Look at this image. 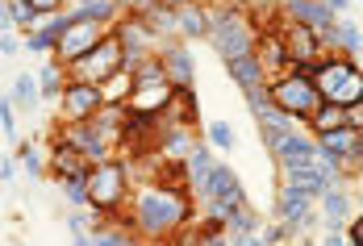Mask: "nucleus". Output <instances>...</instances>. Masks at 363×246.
Wrapping results in <instances>:
<instances>
[{
    "label": "nucleus",
    "mask_w": 363,
    "mask_h": 246,
    "mask_svg": "<svg viewBox=\"0 0 363 246\" xmlns=\"http://www.w3.org/2000/svg\"><path fill=\"white\" fill-rule=\"evenodd\" d=\"M188 221H192V201H188L184 188H167V184H155V179H150L146 188H138L130 225H134V234H143L150 246L176 238Z\"/></svg>",
    "instance_id": "nucleus-1"
},
{
    "label": "nucleus",
    "mask_w": 363,
    "mask_h": 246,
    "mask_svg": "<svg viewBox=\"0 0 363 246\" xmlns=\"http://www.w3.org/2000/svg\"><path fill=\"white\" fill-rule=\"evenodd\" d=\"M309 79L318 88V96L330 101V105H363V75H359V63L342 59V55H322L313 67H309Z\"/></svg>",
    "instance_id": "nucleus-2"
},
{
    "label": "nucleus",
    "mask_w": 363,
    "mask_h": 246,
    "mask_svg": "<svg viewBox=\"0 0 363 246\" xmlns=\"http://www.w3.org/2000/svg\"><path fill=\"white\" fill-rule=\"evenodd\" d=\"M130 201V163L125 159H105L88 167V209L92 213H117Z\"/></svg>",
    "instance_id": "nucleus-3"
},
{
    "label": "nucleus",
    "mask_w": 363,
    "mask_h": 246,
    "mask_svg": "<svg viewBox=\"0 0 363 246\" xmlns=\"http://www.w3.org/2000/svg\"><path fill=\"white\" fill-rule=\"evenodd\" d=\"M267 101L292 121H309L313 108L322 105V96H318V88H313V79L305 71H284V75L267 79Z\"/></svg>",
    "instance_id": "nucleus-4"
},
{
    "label": "nucleus",
    "mask_w": 363,
    "mask_h": 246,
    "mask_svg": "<svg viewBox=\"0 0 363 246\" xmlns=\"http://www.w3.org/2000/svg\"><path fill=\"white\" fill-rule=\"evenodd\" d=\"M255 26L251 17L234 4H218L213 9V26H209V42L221 59H238V55H251L255 46Z\"/></svg>",
    "instance_id": "nucleus-5"
},
{
    "label": "nucleus",
    "mask_w": 363,
    "mask_h": 246,
    "mask_svg": "<svg viewBox=\"0 0 363 246\" xmlns=\"http://www.w3.org/2000/svg\"><path fill=\"white\" fill-rule=\"evenodd\" d=\"M121 59H125V50H121L117 34L109 30L84 59H75L72 67H67V79H79V84H105L113 71H121Z\"/></svg>",
    "instance_id": "nucleus-6"
},
{
    "label": "nucleus",
    "mask_w": 363,
    "mask_h": 246,
    "mask_svg": "<svg viewBox=\"0 0 363 246\" xmlns=\"http://www.w3.org/2000/svg\"><path fill=\"white\" fill-rule=\"evenodd\" d=\"M313 209H318V196H309L305 188H296V184L284 179V188L276 196V213H280V225L289 230V238H301L313 225Z\"/></svg>",
    "instance_id": "nucleus-7"
},
{
    "label": "nucleus",
    "mask_w": 363,
    "mask_h": 246,
    "mask_svg": "<svg viewBox=\"0 0 363 246\" xmlns=\"http://www.w3.org/2000/svg\"><path fill=\"white\" fill-rule=\"evenodd\" d=\"M109 34V26H101V21H75L63 30V38L55 42V63H63V67H72L75 59H84L101 38Z\"/></svg>",
    "instance_id": "nucleus-8"
},
{
    "label": "nucleus",
    "mask_w": 363,
    "mask_h": 246,
    "mask_svg": "<svg viewBox=\"0 0 363 246\" xmlns=\"http://www.w3.org/2000/svg\"><path fill=\"white\" fill-rule=\"evenodd\" d=\"M96 108H101V88H96V84L67 79V88L59 92V117H63V125H79V121H88Z\"/></svg>",
    "instance_id": "nucleus-9"
},
{
    "label": "nucleus",
    "mask_w": 363,
    "mask_h": 246,
    "mask_svg": "<svg viewBox=\"0 0 363 246\" xmlns=\"http://www.w3.org/2000/svg\"><path fill=\"white\" fill-rule=\"evenodd\" d=\"M88 167H92V163L84 159L79 146H72L63 134H50V146H46V176H55V179L88 176Z\"/></svg>",
    "instance_id": "nucleus-10"
},
{
    "label": "nucleus",
    "mask_w": 363,
    "mask_h": 246,
    "mask_svg": "<svg viewBox=\"0 0 363 246\" xmlns=\"http://www.w3.org/2000/svg\"><path fill=\"white\" fill-rule=\"evenodd\" d=\"M313 155H318V142H313V134H305L301 125H296V130H289L284 138L272 146V159L280 163V172L309 167V163H313Z\"/></svg>",
    "instance_id": "nucleus-11"
},
{
    "label": "nucleus",
    "mask_w": 363,
    "mask_h": 246,
    "mask_svg": "<svg viewBox=\"0 0 363 246\" xmlns=\"http://www.w3.org/2000/svg\"><path fill=\"white\" fill-rule=\"evenodd\" d=\"M251 55L259 59V67L267 79L284 75L289 71V55H284V42H280V30H255V46Z\"/></svg>",
    "instance_id": "nucleus-12"
},
{
    "label": "nucleus",
    "mask_w": 363,
    "mask_h": 246,
    "mask_svg": "<svg viewBox=\"0 0 363 246\" xmlns=\"http://www.w3.org/2000/svg\"><path fill=\"white\" fill-rule=\"evenodd\" d=\"M155 55H159V63H163V75H167V84H172V88H192V75H196V67H192V59H188L184 42L167 38V42H163Z\"/></svg>",
    "instance_id": "nucleus-13"
},
{
    "label": "nucleus",
    "mask_w": 363,
    "mask_h": 246,
    "mask_svg": "<svg viewBox=\"0 0 363 246\" xmlns=\"http://www.w3.org/2000/svg\"><path fill=\"white\" fill-rule=\"evenodd\" d=\"M172 84L167 79H150V84H134V92H130V101H125V108L130 113H146V117H159L163 108H167V101H172Z\"/></svg>",
    "instance_id": "nucleus-14"
},
{
    "label": "nucleus",
    "mask_w": 363,
    "mask_h": 246,
    "mask_svg": "<svg viewBox=\"0 0 363 246\" xmlns=\"http://www.w3.org/2000/svg\"><path fill=\"white\" fill-rule=\"evenodd\" d=\"M67 26H72V13H55V17H42V26H38V30H30L21 46H26L30 55H55V42L63 38V30H67Z\"/></svg>",
    "instance_id": "nucleus-15"
},
{
    "label": "nucleus",
    "mask_w": 363,
    "mask_h": 246,
    "mask_svg": "<svg viewBox=\"0 0 363 246\" xmlns=\"http://www.w3.org/2000/svg\"><path fill=\"white\" fill-rule=\"evenodd\" d=\"M289 21H296V26H309L313 34H322L326 26H334V13H330L322 0H284V9H280Z\"/></svg>",
    "instance_id": "nucleus-16"
},
{
    "label": "nucleus",
    "mask_w": 363,
    "mask_h": 246,
    "mask_svg": "<svg viewBox=\"0 0 363 246\" xmlns=\"http://www.w3.org/2000/svg\"><path fill=\"white\" fill-rule=\"evenodd\" d=\"M209 26H213V9L201 4V0L184 4L176 13V34H184V38H209Z\"/></svg>",
    "instance_id": "nucleus-17"
},
{
    "label": "nucleus",
    "mask_w": 363,
    "mask_h": 246,
    "mask_svg": "<svg viewBox=\"0 0 363 246\" xmlns=\"http://www.w3.org/2000/svg\"><path fill=\"white\" fill-rule=\"evenodd\" d=\"M213 163H218V159H213V150H209V146H192V150L184 155V176H188V192H192V196H196V188L209 179Z\"/></svg>",
    "instance_id": "nucleus-18"
},
{
    "label": "nucleus",
    "mask_w": 363,
    "mask_h": 246,
    "mask_svg": "<svg viewBox=\"0 0 363 246\" xmlns=\"http://www.w3.org/2000/svg\"><path fill=\"white\" fill-rule=\"evenodd\" d=\"M225 71H230V79L247 92V88H259V84H267V75L259 67V59L255 55H238V59H225Z\"/></svg>",
    "instance_id": "nucleus-19"
},
{
    "label": "nucleus",
    "mask_w": 363,
    "mask_h": 246,
    "mask_svg": "<svg viewBox=\"0 0 363 246\" xmlns=\"http://www.w3.org/2000/svg\"><path fill=\"white\" fill-rule=\"evenodd\" d=\"M9 101H13V108H17V113H34V108L42 105L38 79L30 75V71H21V75L13 79V92H9Z\"/></svg>",
    "instance_id": "nucleus-20"
},
{
    "label": "nucleus",
    "mask_w": 363,
    "mask_h": 246,
    "mask_svg": "<svg viewBox=\"0 0 363 246\" xmlns=\"http://www.w3.org/2000/svg\"><path fill=\"white\" fill-rule=\"evenodd\" d=\"M255 121H259V138L267 142V150H272L276 142L284 138L289 130H296V125H301V121H292V117H284L280 108H267V113H263V117H255Z\"/></svg>",
    "instance_id": "nucleus-21"
},
{
    "label": "nucleus",
    "mask_w": 363,
    "mask_h": 246,
    "mask_svg": "<svg viewBox=\"0 0 363 246\" xmlns=\"http://www.w3.org/2000/svg\"><path fill=\"white\" fill-rule=\"evenodd\" d=\"M38 92L46 96V101H59V92L67 88V67L63 63H55V59H46L42 67H38Z\"/></svg>",
    "instance_id": "nucleus-22"
},
{
    "label": "nucleus",
    "mask_w": 363,
    "mask_h": 246,
    "mask_svg": "<svg viewBox=\"0 0 363 246\" xmlns=\"http://www.w3.org/2000/svg\"><path fill=\"white\" fill-rule=\"evenodd\" d=\"M318 205H322V217H326V221H347V213H351V205H355V196H351L342 184H334V188H326V192L318 196Z\"/></svg>",
    "instance_id": "nucleus-23"
},
{
    "label": "nucleus",
    "mask_w": 363,
    "mask_h": 246,
    "mask_svg": "<svg viewBox=\"0 0 363 246\" xmlns=\"http://www.w3.org/2000/svg\"><path fill=\"white\" fill-rule=\"evenodd\" d=\"M305 125L313 130V138H318V134H330V130H342V125H347V108L322 101V105L313 108V117H309Z\"/></svg>",
    "instance_id": "nucleus-24"
},
{
    "label": "nucleus",
    "mask_w": 363,
    "mask_h": 246,
    "mask_svg": "<svg viewBox=\"0 0 363 246\" xmlns=\"http://www.w3.org/2000/svg\"><path fill=\"white\" fill-rule=\"evenodd\" d=\"M225 225V238H242V234H259V217H255L251 205H234V209L221 217Z\"/></svg>",
    "instance_id": "nucleus-25"
},
{
    "label": "nucleus",
    "mask_w": 363,
    "mask_h": 246,
    "mask_svg": "<svg viewBox=\"0 0 363 246\" xmlns=\"http://www.w3.org/2000/svg\"><path fill=\"white\" fill-rule=\"evenodd\" d=\"M101 88V105H125L130 101V92H134V75L130 71H113L105 84H96Z\"/></svg>",
    "instance_id": "nucleus-26"
},
{
    "label": "nucleus",
    "mask_w": 363,
    "mask_h": 246,
    "mask_svg": "<svg viewBox=\"0 0 363 246\" xmlns=\"http://www.w3.org/2000/svg\"><path fill=\"white\" fill-rule=\"evenodd\" d=\"M75 21H101V26H109L121 17V9H117V0H92V4H79V9H72Z\"/></svg>",
    "instance_id": "nucleus-27"
},
{
    "label": "nucleus",
    "mask_w": 363,
    "mask_h": 246,
    "mask_svg": "<svg viewBox=\"0 0 363 246\" xmlns=\"http://www.w3.org/2000/svg\"><path fill=\"white\" fill-rule=\"evenodd\" d=\"M13 155H17L21 172H26L30 179L46 176V150H42V146H34V142H17V150H13Z\"/></svg>",
    "instance_id": "nucleus-28"
},
{
    "label": "nucleus",
    "mask_w": 363,
    "mask_h": 246,
    "mask_svg": "<svg viewBox=\"0 0 363 246\" xmlns=\"http://www.w3.org/2000/svg\"><path fill=\"white\" fill-rule=\"evenodd\" d=\"M143 17H146V26H150V34L159 38V42H167V38L176 34V13H172V9H163V4H155V9H146Z\"/></svg>",
    "instance_id": "nucleus-29"
},
{
    "label": "nucleus",
    "mask_w": 363,
    "mask_h": 246,
    "mask_svg": "<svg viewBox=\"0 0 363 246\" xmlns=\"http://www.w3.org/2000/svg\"><path fill=\"white\" fill-rule=\"evenodd\" d=\"M205 134H209V146H213V150H225V155H230V150L238 146V134H234L230 121H209Z\"/></svg>",
    "instance_id": "nucleus-30"
},
{
    "label": "nucleus",
    "mask_w": 363,
    "mask_h": 246,
    "mask_svg": "<svg viewBox=\"0 0 363 246\" xmlns=\"http://www.w3.org/2000/svg\"><path fill=\"white\" fill-rule=\"evenodd\" d=\"M59 188H63V196L72 205H88V176H67L59 179Z\"/></svg>",
    "instance_id": "nucleus-31"
},
{
    "label": "nucleus",
    "mask_w": 363,
    "mask_h": 246,
    "mask_svg": "<svg viewBox=\"0 0 363 246\" xmlns=\"http://www.w3.org/2000/svg\"><path fill=\"white\" fill-rule=\"evenodd\" d=\"M0 130H4V138L17 142V108H13V101H9V92L0 96Z\"/></svg>",
    "instance_id": "nucleus-32"
},
{
    "label": "nucleus",
    "mask_w": 363,
    "mask_h": 246,
    "mask_svg": "<svg viewBox=\"0 0 363 246\" xmlns=\"http://www.w3.org/2000/svg\"><path fill=\"white\" fill-rule=\"evenodd\" d=\"M242 96H247V105H251L255 117H263V113L272 108V101H267V84H259V88H247Z\"/></svg>",
    "instance_id": "nucleus-33"
},
{
    "label": "nucleus",
    "mask_w": 363,
    "mask_h": 246,
    "mask_svg": "<svg viewBox=\"0 0 363 246\" xmlns=\"http://www.w3.org/2000/svg\"><path fill=\"white\" fill-rule=\"evenodd\" d=\"M9 9H13V26H38V21H42L26 0H9Z\"/></svg>",
    "instance_id": "nucleus-34"
},
{
    "label": "nucleus",
    "mask_w": 363,
    "mask_h": 246,
    "mask_svg": "<svg viewBox=\"0 0 363 246\" xmlns=\"http://www.w3.org/2000/svg\"><path fill=\"white\" fill-rule=\"evenodd\" d=\"M259 238H263V246H284L289 242V230L284 225H267V230H259Z\"/></svg>",
    "instance_id": "nucleus-35"
},
{
    "label": "nucleus",
    "mask_w": 363,
    "mask_h": 246,
    "mask_svg": "<svg viewBox=\"0 0 363 246\" xmlns=\"http://www.w3.org/2000/svg\"><path fill=\"white\" fill-rule=\"evenodd\" d=\"M26 4H30V9H34L38 17H55V13H59V9H63V0H26Z\"/></svg>",
    "instance_id": "nucleus-36"
},
{
    "label": "nucleus",
    "mask_w": 363,
    "mask_h": 246,
    "mask_svg": "<svg viewBox=\"0 0 363 246\" xmlns=\"http://www.w3.org/2000/svg\"><path fill=\"white\" fill-rule=\"evenodd\" d=\"M159 0H117V9L121 13H146V9H155Z\"/></svg>",
    "instance_id": "nucleus-37"
},
{
    "label": "nucleus",
    "mask_w": 363,
    "mask_h": 246,
    "mask_svg": "<svg viewBox=\"0 0 363 246\" xmlns=\"http://www.w3.org/2000/svg\"><path fill=\"white\" fill-rule=\"evenodd\" d=\"M17 50H21V42H17V34H0V55H4V59H13Z\"/></svg>",
    "instance_id": "nucleus-38"
},
{
    "label": "nucleus",
    "mask_w": 363,
    "mask_h": 246,
    "mask_svg": "<svg viewBox=\"0 0 363 246\" xmlns=\"http://www.w3.org/2000/svg\"><path fill=\"white\" fill-rule=\"evenodd\" d=\"M17 26H13V9H9V0H0V34H13Z\"/></svg>",
    "instance_id": "nucleus-39"
},
{
    "label": "nucleus",
    "mask_w": 363,
    "mask_h": 246,
    "mask_svg": "<svg viewBox=\"0 0 363 246\" xmlns=\"http://www.w3.org/2000/svg\"><path fill=\"white\" fill-rule=\"evenodd\" d=\"M17 172V155H0V179H13Z\"/></svg>",
    "instance_id": "nucleus-40"
},
{
    "label": "nucleus",
    "mask_w": 363,
    "mask_h": 246,
    "mask_svg": "<svg viewBox=\"0 0 363 246\" xmlns=\"http://www.w3.org/2000/svg\"><path fill=\"white\" fill-rule=\"evenodd\" d=\"M322 4H326L330 13H347L351 9V0H322Z\"/></svg>",
    "instance_id": "nucleus-41"
},
{
    "label": "nucleus",
    "mask_w": 363,
    "mask_h": 246,
    "mask_svg": "<svg viewBox=\"0 0 363 246\" xmlns=\"http://www.w3.org/2000/svg\"><path fill=\"white\" fill-rule=\"evenodd\" d=\"M72 242L75 246H92V238H88V230H72Z\"/></svg>",
    "instance_id": "nucleus-42"
},
{
    "label": "nucleus",
    "mask_w": 363,
    "mask_h": 246,
    "mask_svg": "<svg viewBox=\"0 0 363 246\" xmlns=\"http://www.w3.org/2000/svg\"><path fill=\"white\" fill-rule=\"evenodd\" d=\"M159 4H163V9H172V13H180L184 4H192V0H159Z\"/></svg>",
    "instance_id": "nucleus-43"
},
{
    "label": "nucleus",
    "mask_w": 363,
    "mask_h": 246,
    "mask_svg": "<svg viewBox=\"0 0 363 246\" xmlns=\"http://www.w3.org/2000/svg\"><path fill=\"white\" fill-rule=\"evenodd\" d=\"M79 4H92V0H79Z\"/></svg>",
    "instance_id": "nucleus-44"
}]
</instances>
